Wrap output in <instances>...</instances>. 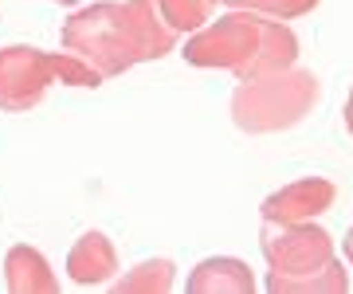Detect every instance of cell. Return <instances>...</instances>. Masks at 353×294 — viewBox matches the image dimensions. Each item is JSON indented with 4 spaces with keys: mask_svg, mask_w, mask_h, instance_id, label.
<instances>
[{
    "mask_svg": "<svg viewBox=\"0 0 353 294\" xmlns=\"http://www.w3.org/2000/svg\"><path fill=\"white\" fill-rule=\"evenodd\" d=\"M63 52L94 71L99 83L138 63H153L176 48V32L157 12V0H102L79 8L59 32Z\"/></svg>",
    "mask_w": 353,
    "mask_h": 294,
    "instance_id": "cell-1",
    "label": "cell"
},
{
    "mask_svg": "<svg viewBox=\"0 0 353 294\" xmlns=\"http://www.w3.org/2000/svg\"><path fill=\"white\" fill-rule=\"evenodd\" d=\"M185 63L204 71H228L236 83L263 78L299 63V39L283 20L255 12H232L208 20L185 43Z\"/></svg>",
    "mask_w": 353,
    "mask_h": 294,
    "instance_id": "cell-2",
    "label": "cell"
},
{
    "mask_svg": "<svg viewBox=\"0 0 353 294\" xmlns=\"http://www.w3.org/2000/svg\"><path fill=\"white\" fill-rule=\"evenodd\" d=\"M263 286L275 294H345L350 275L334 255V240L314 220L263 224Z\"/></svg>",
    "mask_w": 353,
    "mask_h": 294,
    "instance_id": "cell-3",
    "label": "cell"
},
{
    "mask_svg": "<svg viewBox=\"0 0 353 294\" xmlns=\"http://www.w3.org/2000/svg\"><path fill=\"white\" fill-rule=\"evenodd\" d=\"M322 83L303 67H283L263 78H248L232 94V122L243 134H287L314 114Z\"/></svg>",
    "mask_w": 353,
    "mask_h": 294,
    "instance_id": "cell-4",
    "label": "cell"
},
{
    "mask_svg": "<svg viewBox=\"0 0 353 294\" xmlns=\"http://www.w3.org/2000/svg\"><path fill=\"white\" fill-rule=\"evenodd\" d=\"M55 83L67 87H99L94 71L71 59L67 52H39L32 43L0 48V110L4 114H28L36 110Z\"/></svg>",
    "mask_w": 353,
    "mask_h": 294,
    "instance_id": "cell-5",
    "label": "cell"
},
{
    "mask_svg": "<svg viewBox=\"0 0 353 294\" xmlns=\"http://www.w3.org/2000/svg\"><path fill=\"white\" fill-rule=\"evenodd\" d=\"M338 200V189L334 180L326 177H303L290 180L279 192H271L259 208L263 224H306V220H318L322 212H330V204Z\"/></svg>",
    "mask_w": 353,
    "mask_h": 294,
    "instance_id": "cell-6",
    "label": "cell"
},
{
    "mask_svg": "<svg viewBox=\"0 0 353 294\" xmlns=\"http://www.w3.org/2000/svg\"><path fill=\"white\" fill-rule=\"evenodd\" d=\"M67 271L79 286H106L118 279V247L110 243L106 231H87L83 240L71 247L67 255Z\"/></svg>",
    "mask_w": 353,
    "mask_h": 294,
    "instance_id": "cell-7",
    "label": "cell"
},
{
    "mask_svg": "<svg viewBox=\"0 0 353 294\" xmlns=\"http://www.w3.org/2000/svg\"><path fill=\"white\" fill-rule=\"evenodd\" d=\"M259 282H255L252 267L243 259H232V255H212V259H201L192 267L185 291L189 294H252Z\"/></svg>",
    "mask_w": 353,
    "mask_h": 294,
    "instance_id": "cell-8",
    "label": "cell"
},
{
    "mask_svg": "<svg viewBox=\"0 0 353 294\" xmlns=\"http://www.w3.org/2000/svg\"><path fill=\"white\" fill-rule=\"evenodd\" d=\"M4 286L12 294H55L59 279L51 275L48 259L39 255L36 247L16 243L12 251L4 255Z\"/></svg>",
    "mask_w": 353,
    "mask_h": 294,
    "instance_id": "cell-9",
    "label": "cell"
},
{
    "mask_svg": "<svg viewBox=\"0 0 353 294\" xmlns=\"http://www.w3.org/2000/svg\"><path fill=\"white\" fill-rule=\"evenodd\" d=\"M173 279H176L173 259H145V263H138L130 275L114 279L110 286L118 294H169L173 291Z\"/></svg>",
    "mask_w": 353,
    "mask_h": 294,
    "instance_id": "cell-10",
    "label": "cell"
},
{
    "mask_svg": "<svg viewBox=\"0 0 353 294\" xmlns=\"http://www.w3.org/2000/svg\"><path fill=\"white\" fill-rule=\"evenodd\" d=\"M220 0H157V12L165 16V24L173 32H196L201 24H208Z\"/></svg>",
    "mask_w": 353,
    "mask_h": 294,
    "instance_id": "cell-11",
    "label": "cell"
},
{
    "mask_svg": "<svg viewBox=\"0 0 353 294\" xmlns=\"http://www.w3.org/2000/svg\"><path fill=\"white\" fill-rule=\"evenodd\" d=\"M236 12H255V16H271V20H299V16L314 12L318 0H220Z\"/></svg>",
    "mask_w": 353,
    "mask_h": 294,
    "instance_id": "cell-12",
    "label": "cell"
},
{
    "mask_svg": "<svg viewBox=\"0 0 353 294\" xmlns=\"http://www.w3.org/2000/svg\"><path fill=\"white\" fill-rule=\"evenodd\" d=\"M341 251H345V259H350V267H353V228L345 231V240H341Z\"/></svg>",
    "mask_w": 353,
    "mask_h": 294,
    "instance_id": "cell-13",
    "label": "cell"
},
{
    "mask_svg": "<svg viewBox=\"0 0 353 294\" xmlns=\"http://www.w3.org/2000/svg\"><path fill=\"white\" fill-rule=\"evenodd\" d=\"M345 129H350V138H353V90H350V98H345Z\"/></svg>",
    "mask_w": 353,
    "mask_h": 294,
    "instance_id": "cell-14",
    "label": "cell"
},
{
    "mask_svg": "<svg viewBox=\"0 0 353 294\" xmlns=\"http://www.w3.org/2000/svg\"><path fill=\"white\" fill-rule=\"evenodd\" d=\"M51 4H63V8H75V4H83V0H51Z\"/></svg>",
    "mask_w": 353,
    "mask_h": 294,
    "instance_id": "cell-15",
    "label": "cell"
}]
</instances>
